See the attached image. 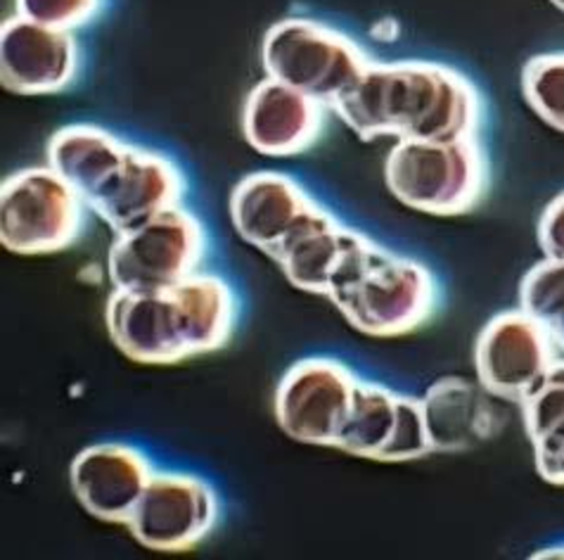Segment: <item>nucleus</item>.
I'll return each mask as SVG.
<instances>
[{"mask_svg": "<svg viewBox=\"0 0 564 560\" xmlns=\"http://www.w3.org/2000/svg\"><path fill=\"white\" fill-rule=\"evenodd\" d=\"M387 191L403 207L460 216L491 189V162L479 138L397 140L384 160Z\"/></svg>", "mask_w": 564, "mask_h": 560, "instance_id": "7ed1b4c3", "label": "nucleus"}, {"mask_svg": "<svg viewBox=\"0 0 564 560\" xmlns=\"http://www.w3.org/2000/svg\"><path fill=\"white\" fill-rule=\"evenodd\" d=\"M185 193L187 179L169 154L129 143L112 174L86 205L115 233H123L166 209L181 207Z\"/></svg>", "mask_w": 564, "mask_h": 560, "instance_id": "9b49d317", "label": "nucleus"}, {"mask_svg": "<svg viewBox=\"0 0 564 560\" xmlns=\"http://www.w3.org/2000/svg\"><path fill=\"white\" fill-rule=\"evenodd\" d=\"M316 207H321V202L282 171L247 174L228 197L235 233L265 257H271Z\"/></svg>", "mask_w": 564, "mask_h": 560, "instance_id": "dca6fc26", "label": "nucleus"}, {"mask_svg": "<svg viewBox=\"0 0 564 560\" xmlns=\"http://www.w3.org/2000/svg\"><path fill=\"white\" fill-rule=\"evenodd\" d=\"M368 240L321 205L282 240L271 259L290 286L327 298Z\"/></svg>", "mask_w": 564, "mask_h": 560, "instance_id": "f3484780", "label": "nucleus"}, {"mask_svg": "<svg viewBox=\"0 0 564 560\" xmlns=\"http://www.w3.org/2000/svg\"><path fill=\"white\" fill-rule=\"evenodd\" d=\"M88 205L51 166L14 171L0 191V243L14 255H53L86 228Z\"/></svg>", "mask_w": 564, "mask_h": 560, "instance_id": "0eeeda50", "label": "nucleus"}, {"mask_svg": "<svg viewBox=\"0 0 564 560\" xmlns=\"http://www.w3.org/2000/svg\"><path fill=\"white\" fill-rule=\"evenodd\" d=\"M330 110L360 140L479 138L487 117L479 88L432 60H372Z\"/></svg>", "mask_w": 564, "mask_h": 560, "instance_id": "f257e3e1", "label": "nucleus"}, {"mask_svg": "<svg viewBox=\"0 0 564 560\" xmlns=\"http://www.w3.org/2000/svg\"><path fill=\"white\" fill-rule=\"evenodd\" d=\"M330 107L265 76L245 100L242 136L265 158H294L318 143Z\"/></svg>", "mask_w": 564, "mask_h": 560, "instance_id": "4468645a", "label": "nucleus"}, {"mask_svg": "<svg viewBox=\"0 0 564 560\" xmlns=\"http://www.w3.org/2000/svg\"><path fill=\"white\" fill-rule=\"evenodd\" d=\"M557 359L551 333L522 309L494 316L475 345L477 380L503 401L520 403Z\"/></svg>", "mask_w": 564, "mask_h": 560, "instance_id": "f8f14e48", "label": "nucleus"}, {"mask_svg": "<svg viewBox=\"0 0 564 560\" xmlns=\"http://www.w3.org/2000/svg\"><path fill=\"white\" fill-rule=\"evenodd\" d=\"M422 413L434 454H463L496 440L508 416L479 380L442 378L425 392Z\"/></svg>", "mask_w": 564, "mask_h": 560, "instance_id": "a211bd4d", "label": "nucleus"}, {"mask_svg": "<svg viewBox=\"0 0 564 560\" xmlns=\"http://www.w3.org/2000/svg\"><path fill=\"white\" fill-rule=\"evenodd\" d=\"M534 446V463L539 475L551 485L564 487V426L545 438L531 442Z\"/></svg>", "mask_w": 564, "mask_h": 560, "instance_id": "393cba45", "label": "nucleus"}, {"mask_svg": "<svg viewBox=\"0 0 564 560\" xmlns=\"http://www.w3.org/2000/svg\"><path fill=\"white\" fill-rule=\"evenodd\" d=\"M351 329L368 337H401L427 325L438 283L422 261L378 247L351 283L330 300Z\"/></svg>", "mask_w": 564, "mask_h": 560, "instance_id": "39448f33", "label": "nucleus"}, {"mask_svg": "<svg viewBox=\"0 0 564 560\" xmlns=\"http://www.w3.org/2000/svg\"><path fill=\"white\" fill-rule=\"evenodd\" d=\"M82 72V45L62 31L14 14L0 31V84L14 96H57Z\"/></svg>", "mask_w": 564, "mask_h": 560, "instance_id": "ddd939ff", "label": "nucleus"}, {"mask_svg": "<svg viewBox=\"0 0 564 560\" xmlns=\"http://www.w3.org/2000/svg\"><path fill=\"white\" fill-rule=\"evenodd\" d=\"M360 378L337 359H302L288 368L275 390V420L290 440L337 446Z\"/></svg>", "mask_w": 564, "mask_h": 560, "instance_id": "6e6552de", "label": "nucleus"}, {"mask_svg": "<svg viewBox=\"0 0 564 560\" xmlns=\"http://www.w3.org/2000/svg\"><path fill=\"white\" fill-rule=\"evenodd\" d=\"M154 473V465L143 451L121 442L86 446L78 451L69 469L78 504L93 518L115 525L129 523Z\"/></svg>", "mask_w": 564, "mask_h": 560, "instance_id": "2eb2a0df", "label": "nucleus"}, {"mask_svg": "<svg viewBox=\"0 0 564 560\" xmlns=\"http://www.w3.org/2000/svg\"><path fill=\"white\" fill-rule=\"evenodd\" d=\"M536 238L545 259L564 261V193L545 205L539 219Z\"/></svg>", "mask_w": 564, "mask_h": 560, "instance_id": "b1692460", "label": "nucleus"}, {"mask_svg": "<svg viewBox=\"0 0 564 560\" xmlns=\"http://www.w3.org/2000/svg\"><path fill=\"white\" fill-rule=\"evenodd\" d=\"M240 304L221 276L197 271L181 283L107 300V331L121 354L138 364H181L226 347Z\"/></svg>", "mask_w": 564, "mask_h": 560, "instance_id": "f03ea898", "label": "nucleus"}, {"mask_svg": "<svg viewBox=\"0 0 564 560\" xmlns=\"http://www.w3.org/2000/svg\"><path fill=\"white\" fill-rule=\"evenodd\" d=\"M522 93L531 112L564 133V53L531 57L522 69Z\"/></svg>", "mask_w": 564, "mask_h": 560, "instance_id": "aec40b11", "label": "nucleus"}, {"mask_svg": "<svg viewBox=\"0 0 564 560\" xmlns=\"http://www.w3.org/2000/svg\"><path fill=\"white\" fill-rule=\"evenodd\" d=\"M520 309L545 329L564 311V261L543 259L520 286Z\"/></svg>", "mask_w": 564, "mask_h": 560, "instance_id": "4be33fe9", "label": "nucleus"}, {"mask_svg": "<svg viewBox=\"0 0 564 560\" xmlns=\"http://www.w3.org/2000/svg\"><path fill=\"white\" fill-rule=\"evenodd\" d=\"M358 459L403 463L425 459L432 451L422 401L384 385L360 380L337 446Z\"/></svg>", "mask_w": 564, "mask_h": 560, "instance_id": "9d476101", "label": "nucleus"}, {"mask_svg": "<svg viewBox=\"0 0 564 560\" xmlns=\"http://www.w3.org/2000/svg\"><path fill=\"white\" fill-rule=\"evenodd\" d=\"M109 0H14V14L62 31H76L96 22Z\"/></svg>", "mask_w": 564, "mask_h": 560, "instance_id": "5701e85b", "label": "nucleus"}, {"mask_svg": "<svg viewBox=\"0 0 564 560\" xmlns=\"http://www.w3.org/2000/svg\"><path fill=\"white\" fill-rule=\"evenodd\" d=\"M221 516V502L205 477L156 471L127 527L150 551L181 553L205 541Z\"/></svg>", "mask_w": 564, "mask_h": 560, "instance_id": "1a4fd4ad", "label": "nucleus"}, {"mask_svg": "<svg viewBox=\"0 0 564 560\" xmlns=\"http://www.w3.org/2000/svg\"><path fill=\"white\" fill-rule=\"evenodd\" d=\"M209 255V233L185 205L152 216L138 228L117 233L107 255L115 290L152 292L202 271Z\"/></svg>", "mask_w": 564, "mask_h": 560, "instance_id": "423d86ee", "label": "nucleus"}, {"mask_svg": "<svg viewBox=\"0 0 564 560\" xmlns=\"http://www.w3.org/2000/svg\"><path fill=\"white\" fill-rule=\"evenodd\" d=\"M547 333H551V337H553V342H555V347L564 354V311L562 314L547 325Z\"/></svg>", "mask_w": 564, "mask_h": 560, "instance_id": "a878e982", "label": "nucleus"}, {"mask_svg": "<svg viewBox=\"0 0 564 560\" xmlns=\"http://www.w3.org/2000/svg\"><path fill=\"white\" fill-rule=\"evenodd\" d=\"M370 62L364 45L337 26L313 18L278 20L263 34V74L327 107L358 82Z\"/></svg>", "mask_w": 564, "mask_h": 560, "instance_id": "20e7f679", "label": "nucleus"}, {"mask_svg": "<svg viewBox=\"0 0 564 560\" xmlns=\"http://www.w3.org/2000/svg\"><path fill=\"white\" fill-rule=\"evenodd\" d=\"M524 430L536 442L564 426V359H557L522 401Z\"/></svg>", "mask_w": 564, "mask_h": 560, "instance_id": "412c9836", "label": "nucleus"}, {"mask_svg": "<svg viewBox=\"0 0 564 560\" xmlns=\"http://www.w3.org/2000/svg\"><path fill=\"white\" fill-rule=\"evenodd\" d=\"M127 148L129 140L96 123H69L48 140V166L86 202L112 174Z\"/></svg>", "mask_w": 564, "mask_h": 560, "instance_id": "6ab92c4d", "label": "nucleus"}]
</instances>
